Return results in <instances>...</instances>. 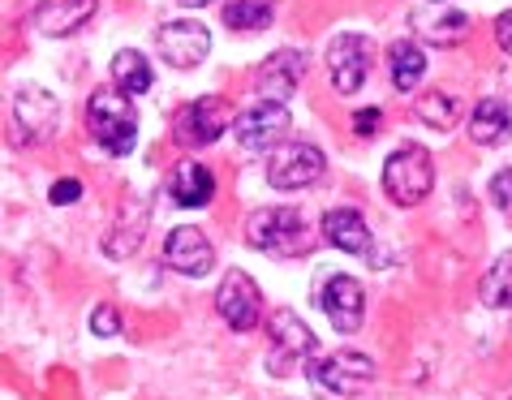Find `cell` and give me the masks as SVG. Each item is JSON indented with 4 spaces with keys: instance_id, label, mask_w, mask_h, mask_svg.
I'll use <instances>...</instances> for the list:
<instances>
[{
    "instance_id": "cell-15",
    "label": "cell",
    "mask_w": 512,
    "mask_h": 400,
    "mask_svg": "<svg viewBox=\"0 0 512 400\" xmlns=\"http://www.w3.org/2000/svg\"><path fill=\"white\" fill-rule=\"evenodd\" d=\"M302 74H306V52H297V48L272 52L259 69H254V87H259V99L289 104V95L302 87Z\"/></svg>"
},
{
    "instance_id": "cell-21",
    "label": "cell",
    "mask_w": 512,
    "mask_h": 400,
    "mask_svg": "<svg viewBox=\"0 0 512 400\" xmlns=\"http://www.w3.org/2000/svg\"><path fill=\"white\" fill-rule=\"evenodd\" d=\"M418 117L431 125V130H452V125H461V117H465V99L448 87H435L418 99Z\"/></svg>"
},
{
    "instance_id": "cell-4",
    "label": "cell",
    "mask_w": 512,
    "mask_h": 400,
    "mask_svg": "<svg viewBox=\"0 0 512 400\" xmlns=\"http://www.w3.org/2000/svg\"><path fill=\"white\" fill-rule=\"evenodd\" d=\"M306 379L310 388L319 392H332V396H353L362 392L366 383L375 379V362L366 353H353V349H340V353H315L306 362Z\"/></svg>"
},
{
    "instance_id": "cell-6",
    "label": "cell",
    "mask_w": 512,
    "mask_h": 400,
    "mask_svg": "<svg viewBox=\"0 0 512 400\" xmlns=\"http://www.w3.org/2000/svg\"><path fill=\"white\" fill-rule=\"evenodd\" d=\"M233 125H237V117H233L229 99L198 95V99H190V104L177 112L173 138L181 142V147H211V142H216L220 134H229Z\"/></svg>"
},
{
    "instance_id": "cell-18",
    "label": "cell",
    "mask_w": 512,
    "mask_h": 400,
    "mask_svg": "<svg viewBox=\"0 0 512 400\" xmlns=\"http://www.w3.org/2000/svg\"><path fill=\"white\" fill-rule=\"evenodd\" d=\"M95 9H99V0H39L31 22H35L39 35L65 39V35H74L78 26H87Z\"/></svg>"
},
{
    "instance_id": "cell-11",
    "label": "cell",
    "mask_w": 512,
    "mask_h": 400,
    "mask_svg": "<svg viewBox=\"0 0 512 400\" xmlns=\"http://www.w3.org/2000/svg\"><path fill=\"white\" fill-rule=\"evenodd\" d=\"M319 306L327 314V323L336 327V332H358L362 319H366V289L353 276H345V271H336V276L323 280L319 289Z\"/></svg>"
},
{
    "instance_id": "cell-17",
    "label": "cell",
    "mask_w": 512,
    "mask_h": 400,
    "mask_svg": "<svg viewBox=\"0 0 512 400\" xmlns=\"http://www.w3.org/2000/svg\"><path fill=\"white\" fill-rule=\"evenodd\" d=\"M147 220H151V198L125 194L117 220H112V233L104 237V254H108V259H130V254H138L142 237H147Z\"/></svg>"
},
{
    "instance_id": "cell-29",
    "label": "cell",
    "mask_w": 512,
    "mask_h": 400,
    "mask_svg": "<svg viewBox=\"0 0 512 400\" xmlns=\"http://www.w3.org/2000/svg\"><path fill=\"white\" fill-rule=\"evenodd\" d=\"M82 194H87V190H82V181H74V177H61V181H56L52 185V207H69V203H78V198Z\"/></svg>"
},
{
    "instance_id": "cell-8",
    "label": "cell",
    "mask_w": 512,
    "mask_h": 400,
    "mask_svg": "<svg viewBox=\"0 0 512 400\" xmlns=\"http://www.w3.org/2000/svg\"><path fill=\"white\" fill-rule=\"evenodd\" d=\"M371 39L366 35H336L332 44H327V74H332V87L340 95H353V91H362V82L366 74H371Z\"/></svg>"
},
{
    "instance_id": "cell-10",
    "label": "cell",
    "mask_w": 512,
    "mask_h": 400,
    "mask_svg": "<svg viewBox=\"0 0 512 400\" xmlns=\"http://www.w3.org/2000/svg\"><path fill=\"white\" fill-rule=\"evenodd\" d=\"M56 117H61V104L39 91V87H22L13 95V138L35 147V142H48L56 134Z\"/></svg>"
},
{
    "instance_id": "cell-9",
    "label": "cell",
    "mask_w": 512,
    "mask_h": 400,
    "mask_svg": "<svg viewBox=\"0 0 512 400\" xmlns=\"http://www.w3.org/2000/svg\"><path fill=\"white\" fill-rule=\"evenodd\" d=\"M216 310L220 319L233 327V332H254L263 319V297H259V284H254L246 271H224L220 280V293H216Z\"/></svg>"
},
{
    "instance_id": "cell-12",
    "label": "cell",
    "mask_w": 512,
    "mask_h": 400,
    "mask_svg": "<svg viewBox=\"0 0 512 400\" xmlns=\"http://www.w3.org/2000/svg\"><path fill=\"white\" fill-rule=\"evenodd\" d=\"M155 48H160V56L173 69H194V65H203V56L211 52V31L194 18H177V22L160 26Z\"/></svg>"
},
{
    "instance_id": "cell-16",
    "label": "cell",
    "mask_w": 512,
    "mask_h": 400,
    "mask_svg": "<svg viewBox=\"0 0 512 400\" xmlns=\"http://www.w3.org/2000/svg\"><path fill=\"white\" fill-rule=\"evenodd\" d=\"M164 263L173 267V271H181V276H194L198 280V276H207V271L216 267V246L207 241L203 228L181 224L164 241Z\"/></svg>"
},
{
    "instance_id": "cell-5",
    "label": "cell",
    "mask_w": 512,
    "mask_h": 400,
    "mask_svg": "<svg viewBox=\"0 0 512 400\" xmlns=\"http://www.w3.org/2000/svg\"><path fill=\"white\" fill-rule=\"evenodd\" d=\"M435 185V164L422 147H401L383 164V190L396 207H418Z\"/></svg>"
},
{
    "instance_id": "cell-22",
    "label": "cell",
    "mask_w": 512,
    "mask_h": 400,
    "mask_svg": "<svg viewBox=\"0 0 512 400\" xmlns=\"http://www.w3.org/2000/svg\"><path fill=\"white\" fill-rule=\"evenodd\" d=\"M388 65H392V87L396 91H414L422 74H426V56L414 39H396L388 48Z\"/></svg>"
},
{
    "instance_id": "cell-30",
    "label": "cell",
    "mask_w": 512,
    "mask_h": 400,
    "mask_svg": "<svg viewBox=\"0 0 512 400\" xmlns=\"http://www.w3.org/2000/svg\"><path fill=\"white\" fill-rule=\"evenodd\" d=\"M353 130H358L362 138H371L379 130V108H362L358 117H353Z\"/></svg>"
},
{
    "instance_id": "cell-27",
    "label": "cell",
    "mask_w": 512,
    "mask_h": 400,
    "mask_svg": "<svg viewBox=\"0 0 512 400\" xmlns=\"http://www.w3.org/2000/svg\"><path fill=\"white\" fill-rule=\"evenodd\" d=\"M91 332H95V336H104V340H108V336H117V332H121V314L112 310L108 302H104V306H95V310H91Z\"/></svg>"
},
{
    "instance_id": "cell-26",
    "label": "cell",
    "mask_w": 512,
    "mask_h": 400,
    "mask_svg": "<svg viewBox=\"0 0 512 400\" xmlns=\"http://www.w3.org/2000/svg\"><path fill=\"white\" fill-rule=\"evenodd\" d=\"M469 26H474L469 13H439V18H431V22H418V31H422V39H431V44L452 48L469 35Z\"/></svg>"
},
{
    "instance_id": "cell-2",
    "label": "cell",
    "mask_w": 512,
    "mask_h": 400,
    "mask_svg": "<svg viewBox=\"0 0 512 400\" xmlns=\"http://www.w3.org/2000/svg\"><path fill=\"white\" fill-rule=\"evenodd\" d=\"M134 95L125 91H95L87 104V130L108 155H130L138 142V117H134Z\"/></svg>"
},
{
    "instance_id": "cell-33",
    "label": "cell",
    "mask_w": 512,
    "mask_h": 400,
    "mask_svg": "<svg viewBox=\"0 0 512 400\" xmlns=\"http://www.w3.org/2000/svg\"><path fill=\"white\" fill-rule=\"evenodd\" d=\"M508 400H512V396H508Z\"/></svg>"
},
{
    "instance_id": "cell-32",
    "label": "cell",
    "mask_w": 512,
    "mask_h": 400,
    "mask_svg": "<svg viewBox=\"0 0 512 400\" xmlns=\"http://www.w3.org/2000/svg\"><path fill=\"white\" fill-rule=\"evenodd\" d=\"M186 9H203V5H211V0H181Z\"/></svg>"
},
{
    "instance_id": "cell-31",
    "label": "cell",
    "mask_w": 512,
    "mask_h": 400,
    "mask_svg": "<svg viewBox=\"0 0 512 400\" xmlns=\"http://www.w3.org/2000/svg\"><path fill=\"white\" fill-rule=\"evenodd\" d=\"M495 39H500V48L512 56V9H508V13H500V18H495Z\"/></svg>"
},
{
    "instance_id": "cell-1",
    "label": "cell",
    "mask_w": 512,
    "mask_h": 400,
    "mask_svg": "<svg viewBox=\"0 0 512 400\" xmlns=\"http://www.w3.org/2000/svg\"><path fill=\"white\" fill-rule=\"evenodd\" d=\"M246 241L263 254H306L315 246V228L297 207H259L246 220Z\"/></svg>"
},
{
    "instance_id": "cell-25",
    "label": "cell",
    "mask_w": 512,
    "mask_h": 400,
    "mask_svg": "<svg viewBox=\"0 0 512 400\" xmlns=\"http://www.w3.org/2000/svg\"><path fill=\"white\" fill-rule=\"evenodd\" d=\"M224 22H229L233 31H267V26L276 22V5L272 0H233V5L224 9Z\"/></svg>"
},
{
    "instance_id": "cell-20",
    "label": "cell",
    "mask_w": 512,
    "mask_h": 400,
    "mask_svg": "<svg viewBox=\"0 0 512 400\" xmlns=\"http://www.w3.org/2000/svg\"><path fill=\"white\" fill-rule=\"evenodd\" d=\"M168 194H173L181 207H207L211 194H216V177H211L207 164L186 160V164H181L177 173H173V181H168Z\"/></svg>"
},
{
    "instance_id": "cell-23",
    "label": "cell",
    "mask_w": 512,
    "mask_h": 400,
    "mask_svg": "<svg viewBox=\"0 0 512 400\" xmlns=\"http://www.w3.org/2000/svg\"><path fill=\"white\" fill-rule=\"evenodd\" d=\"M478 297L487 310H512V250L487 267V276L478 280Z\"/></svg>"
},
{
    "instance_id": "cell-28",
    "label": "cell",
    "mask_w": 512,
    "mask_h": 400,
    "mask_svg": "<svg viewBox=\"0 0 512 400\" xmlns=\"http://www.w3.org/2000/svg\"><path fill=\"white\" fill-rule=\"evenodd\" d=\"M491 203L512 216V168H504V173L491 177Z\"/></svg>"
},
{
    "instance_id": "cell-14",
    "label": "cell",
    "mask_w": 512,
    "mask_h": 400,
    "mask_svg": "<svg viewBox=\"0 0 512 400\" xmlns=\"http://www.w3.org/2000/svg\"><path fill=\"white\" fill-rule=\"evenodd\" d=\"M289 108L284 104H272V99H259V104H250L246 112L237 117L233 125V134L241 147H250V151H267V147H276V142L289 134Z\"/></svg>"
},
{
    "instance_id": "cell-24",
    "label": "cell",
    "mask_w": 512,
    "mask_h": 400,
    "mask_svg": "<svg viewBox=\"0 0 512 400\" xmlns=\"http://www.w3.org/2000/svg\"><path fill=\"white\" fill-rule=\"evenodd\" d=\"M112 82H117V91L125 95H142L151 87V65H147V56L134 52V48H125L112 56Z\"/></svg>"
},
{
    "instance_id": "cell-3",
    "label": "cell",
    "mask_w": 512,
    "mask_h": 400,
    "mask_svg": "<svg viewBox=\"0 0 512 400\" xmlns=\"http://www.w3.org/2000/svg\"><path fill=\"white\" fill-rule=\"evenodd\" d=\"M315 357V332L302 323V314L280 306L267 314V370L276 379H289L297 362H310Z\"/></svg>"
},
{
    "instance_id": "cell-19",
    "label": "cell",
    "mask_w": 512,
    "mask_h": 400,
    "mask_svg": "<svg viewBox=\"0 0 512 400\" xmlns=\"http://www.w3.org/2000/svg\"><path fill=\"white\" fill-rule=\"evenodd\" d=\"M512 134V112L504 99H478L474 112H469V138L478 147H500Z\"/></svg>"
},
{
    "instance_id": "cell-7",
    "label": "cell",
    "mask_w": 512,
    "mask_h": 400,
    "mask_svg": "<svg viewBox=\"0 0 512 400\" xmlns=\"http://www.w3.org/2000/svg\"><path fill=\"white\" fill-rule=\"evenodd\" d=\"M323 151L310 147V142H284V147L267 160V185L272 190H306L323 177Z\"/></svg>"
},
{
    "instance_id": "cell-13",
    "label": "cell",
    "mask_w": 512,
    "mask_h": 400,
    "mask_svg": "<svg viewBox=\"0 0 512 400\" xmlns=\"http://www.w3.org/2000/svg\"><path fill=\"white\" fill-rule=\"evenodd\" d=\"M323 241H332L340 254H353V259H371V267H379V254H375V237L366 228V216L353 207H332L323 211Z\"/></svg>"
}]
</instances>
